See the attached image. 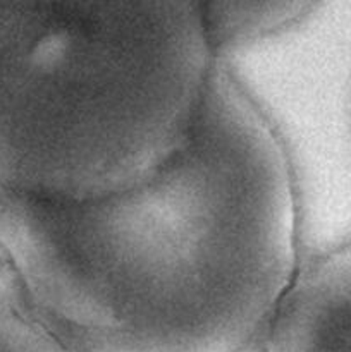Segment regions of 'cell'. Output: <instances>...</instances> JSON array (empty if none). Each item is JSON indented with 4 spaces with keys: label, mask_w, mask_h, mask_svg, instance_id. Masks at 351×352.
<instances>
[{
    "label": "cell",
    "mask_w": 351,
    "mask_h": 352,
    "mask_svg": "<svg viewBox=\"0 0 351 352\" xmlns=\"http://www.w3.org/2000/svg\"><path fill=\"white\" fill-rule=\"evenodd\" d=\"M0 241L69 352H244L301 265L288 160L217 62L160 167L85 201L7 195Z\"/></svg>",
    "instance_id": "cell-1"
},
{
    "label": "cell",
    "mask_w": 351,
    "mask_h": 352,
    "mask_svg": "<svg viewBox=\"0 0 351 352\" xmlns=\"http://www.w3.org/2000/svg\"><path fill=\"white\" fill-rule=\"evenodd\" d=\"M213 69L198 2L0 10L9 195L85 201L134 186L182 143Z\"/></svg>",
    "instance_id": "cell-2"
},
{
    "label": "cell",
    "mask_w": 351,
    "mask_h": 352,
    "mask_svg": "<svg viewBox=\"0 0 351 352\" xmlns=\"http://www.w3.org/2000/svg\"><path fill=\"white\" fill-rule=\"evenodd\" d=\"M264 352H351V241L299 265Z\"/></svg>",
    "instance_id": "cell-3"
},
{
    "label": "cell",
    "mask_w": 351,
    "mask_h": 352,
    "mask_svg": "<svg viewBox=\"0 0 351 352\" xmlns=\"http://www.w3.org/2000/svg\"><path fill=\"white\" fill-rule=\"evenodd\" d=\"M213 57L282 33L308 16L317 2L289 0H212L198 2Z\"/></svg>",
    "instance_id": "cell-4"
},
{
    "label": "cell",
    "mask_w": 351,
    "mask_h": 352,
    "mask_svg": "<svg viewBox=\"0 0 351 352\" xmlns=\"http://www.w3.org/2000/svg\"><path fill=\"white\" fill-rule=\"evenodd\" d=\"M0 352H69L38 323L0 320Z\"/></svg>",
    "instance_id": "cell-5"
}]
</instances>
